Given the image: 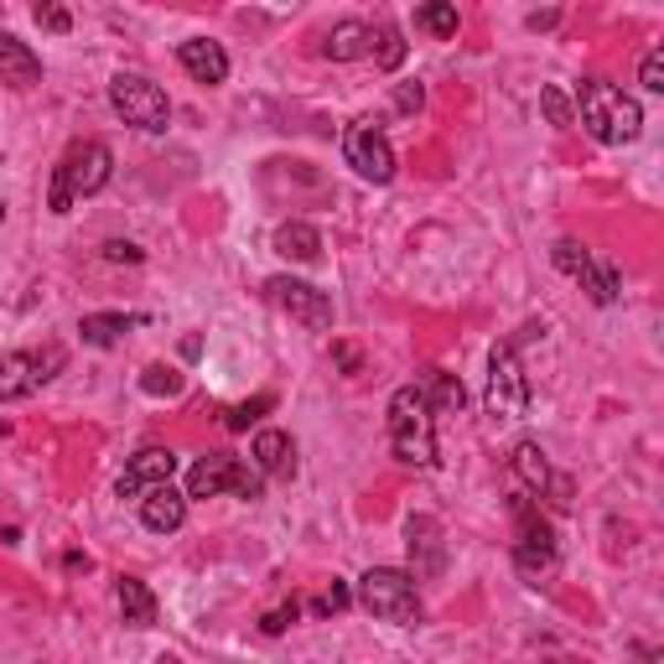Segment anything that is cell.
<instances>
[{
	"instance_id": "obj_22",
	"label": "cell",
	"mask_w": 664,
	"mask_h": 664,
	"mask_svg": "<svg viewBox=\"0 0 664 664\" xmlns=\"http://www.w3.org/2000/svg\"><path fill=\"white\" fill-rule=\"evenodd\" d=\"M577 281H581V291L592 296L597 307H613L618 291H623V275H618L613 265H602V260H592V265H587V271H581Z\"/></svg>"
},
{
	"instance_id": "obj_34",
	"label": "cell",
	"mask_w": 664,
	"mask_h": 664,
	"mask_svg": "<svg viewBox=\"0 0 664 664\" xmlns=\"http://www.w3.org/2000/svg\"><path fill=\"white\" fill-rule=\"evenodd\" d=\"M286 623H296V602H286V608H271V613L260 618V629H265V633H281Z\"/></svg>"
},
{
	"instance_id": "obj_36",
	"label": "cell",
	"mask_w": 664,
	"mask_h": 664,
	"mask_svg": "<svg viewBox=\"0 0 664 664\" xmlns=\"http://www.w3.org/2000/svg\"><path fill=\"white\" fill-rule=\"evenodd\" d=\"M529 27H535V32H540V27H556V11H535V17H529Z\"/></svg>"
},
{
	"instance_id": "obj_11",
	"label": "cell",
	"mask_w": 664,
	"mask_h": 664,
	"mask_svg": "<svg viewBox=\"0 0 664 664\" xmlns=\"http://www.w3.org/2000/svg\"><path fill=\"white\" fill-rule=\"evenodd\" d=\"M265 296H271L281 312H291L302 327H312V333H327V327H333V296H327V291H317L312 281L271 275V281H265Z\"/></svg>"
},
{
	"instance_id": "obj_13",
	"label": "cell",
	"mask_w": 664,
	"mask_h": 664,
	"mask_svg": "<svg viewBox=\"0 0 664 664\" xmlns=\"http://www.w3.org/2000/svg\"><path fill=\"white\" fill-rule=\"evenodd\" d=\"M177 63L188 68V78H198V84H208V88L229 78V52H223L219 42H208V36L177 42Z\"/></svg>"
},
{
	"instance_id": "obj_25",
	"label": "cell",
	"mask_w": 664,
	"mask_h": 664,
	"mask_svg": "<svg viewBox=\"0 0 664 664\" xmlns=\"http://www.w3.org/2000/svg\"><path fill=\"white\" fill-rule=\"evenodd\" d=\"M415 27L431 36H457V6H446V0H431L415 11Z\"/></svg>"
},
{
	"instance_id": "obj_14",
	"label": "cell",
	"mask_w": 664,
	"mask_h": 664,
	"mask_svg": "<svg viewBox=\"0 0 664 664\" xmlns=\"http://www.w3.org/2000/svg\"><path fill=\"white\" fill-rule=\"evenodd\" d=\"M0 84H11V88L42 84V57L27 42H17L11 32H0Z\"/></svg>"
},
{
	"instance_id": "obj_29",
	"label": "cell",
	"mask_w": 664,
	"mask_h": 664,
	"mask_svg": "<svg viewBox=\"0 0 664 664\" xmlns=\"http://www.w3.org/2000/svg\"><path fill=\"white\" fill-rule=\"evenodd\" d=\"M140 384H146L151 394H177V390H182V375H177V369H167V363H151Z\"/></svg>"
},
{
	"instance_id": "obj_16",
	"label": "cell",
	"mask_w": 664,
	"mask_h": 664,
	"mask_svg": "<svg viewBox=\"0 0 664 664\" xmlns=\"http://www.w3.org/2000/svg\"><path fill=\"white\" fill-rule=\"evenodd\" d=\"M250 457H255V473L260 477H291L296 473V442H291L286 431H260L255 446H250Z\"/></svg>"
},
{
	"instance_id": "obj_31",
	"label": "cell",
	"mask_w": 664,
	"mask_h": 664,
	"mask_svg": "<svg viewBox=\"0 0 664 664\" xmlns=\"http://www.w3.org/2000/svg\"><path fill=\"white\" fill-rule=\"evenodd\" d=\"M348 602H354V597H348V587H342V581H333V587H327V592L317 597V602H312V613L333 618V613H342V608H348Z\"/></svg>"
},
{
	"instance_id": "obj_4",
	"label": "cell",
	"mask_w": 664,
	"mask_h": 664,
	"mask_svg": "<svg viewBox=\"0 0 664 664\" xmlns=\"http://www.w3.org/2000/svg\"><path fill=\"white\" fill-rule=\"evenodd\" d=\"M358 602L363 613H375L379 623H421V592H415V577L410 571H394V566H375L358 577Z\"/></svg>"
},
{
	"instance_id": "obj_17",
	"label": "cell",
	"mask_w": 664,
	"mask_h": 664,
	"mask_svg": "<svg viewBox=\"0 0 664 664\" xmlns=\"http://www.w3.org/2000/svg\"><path fill=\"white\" fill-rule=\"evenodd\" d=\"M275 255L296 260V265H312V260L323 255V234H317L307 219H286L275 229Z\"/></svg>"
},
{
	"instance_id": "obj_32",
	"label": "cell",
	"mask_w": 664,
	"mask_h": 664,
	"mask_svg": "<svg viewBox=\"0 0 664 664\" xmlns=\"http://www.w3.org/2000/svg\"><path fill=\"white\" fill-rule=\"evenodd\" d=\"M32 17H36V27H42V32H73V17L63 11V6H36Z\"/></svg>"
},
{
	"instance_id": "obj_23",
	"label": "cell",
	"mask_w": 664,
	"mask_h": 664,
	"mask_svg": "<svg viewBox=\"0 0 664 664\" xmlns=\"http://www.w3.org/2000/svg\"><path fill=\"white\" fill-rule=\"evenodd\" d=\"M136 323V317H119V312H94V317H84L78 323V333H84V342H94V348H115L119 333Z\"/></svg>"
},
{
	"instance_id": "obj_28",
	"label": "cell",
	"mask_w": 664,
	"mask_h": 664,
	"mask_svg": "<svg viewBox=\"0 0 664 664\" xmlns=\"http://www.w3.org/2000/svg\"><path fill=\"white\" fill-rule=\"evenodd\" d=\"M540 109H546L550 125H561V130H566V125H577V109H571V99H566V94H561L556 84L540 88Z\"/></svg>"
},
{
	"instance_id": "obj_2",
	"label": "cell",
	"mask_w": 664,
	"mask_h": 664,
	"mask_svg": "<svg viewBox=\"0 0 664 664\" xmlns=\"http://www.w3.org/2000/svg\"><path fill=\"white\" fill-rule=\"evenodd\" d=\"M390 446L394 457L410 462V467L436 462V410L421 394V384H400L390 394Z\"/></svg>"
},
{
	"instance_id": "obj_21",
	"label": "cell",
	"mask_w": 664,
	"mask_h": 664,
	"mask_svg": "<svg viewBox=\"0 0 664 664\" xmlns=\"http://www.w3.org/2000/svg\"><path fill=\"white\" fill-rule=\"evenodd\" d=\"M369 52H375V63H379L384 73L400 68V63H405V36H400V27L379 17L375 27H369Z\"/></svg>"
},
{
	"instance_id": "obj_9",
	"label": "cell",
	"mask_w": 664,
	"mask_h": 664,
	"mask_svg": "<svg viewBox=\"0 0 664 664\" xmlns=\"http://www.w3.org/2000/svg\"><path fill=\"white\" fill-rule=\"evenodd\" d=\"M488 410H494L498 421H519L529 410V379L519 369L514 342H498L494 358H488Z\"/></svg>"
},
{
	"instance_id": "obj_24",
	"label": "cell",
	"mask_w": 664,
	"mask_h": 664,
	"mask_svg": "<svg viewBox=\"0 0 664 664\" xmlns=\"http://www.w3.org/2000/svg\"><path fill=\"white\" fill-rule=\"evenodd\" d=\"M421 394L431 400V410H446V415L462 410V400H467V394H462V379L442 375V369H426V390H421Z\"/></svg>"
},
{
	"instance_id": "obj_33",
	"label": "cell",
	"mask_w": 664,
	"mask_h": 664,
	"mask_svg": "<svg viewBox=\"0 0 664 664\" xmlns=\"http://www.w3.org/2000/svg\"><path fill=\"white\" fill-rule=\"evenodd\" d=\"M421 104H426V88H421V84H400V88H394V109H400V115H415Z\"/></svg>"
},
{
	"instance_id": "obj_7",
	"label": "cell",
	"mask_w": 664,
	"mask_h": 664,
	"mask_svg": "<svg viewBox=\"0 0 664 664\" xmlns=\"http://www.w3.org/2000/svg\"><path fill=\"white\" fill-rule=\"evenodd\" d=\"M342 156H348V167L363 182H375V188L394 182V151H390V140H384V130H379V119H354L342 130Z\"/></svg>"
},
{
	"instance_id": "obj_19",
	"label": "cell",
	"mask_w": 664,
	"mask_h": 664,
	"mask_svg": "<svg viewBox=\"0 0 664 664\" xmlns=\"http://www.w3.org/2000/svg\"><path fill=\"white\" fill-rule=\"evenodd\" d=\"M514 477L525 483L529 494H550V483H556L546 452H540L535 442H519V446H514Z\"/></svg>"
},
{
	"instance_id": "obj_20",
	"label": "cell",
	"mask_w": 664,
	"mask_h": 664,
	"mask_svg": "<svg viewBox=\"0 0 664 664\" xmlns=\"http://www.w3.org/2000/svg\"><path fill=\"white\" fill-rule=\"evenodd\" d=\"M323 52L333 57V63H354V57L369 52V27H363V21H338V27L327 32Z\"/></svg>"
},
{
	"instance_id": "obj_37",
	"label": "cell",
	"mask_w": 664,
	"mask_h": 664,
	"mask_svg": "<svg viewBox=\"0 0 664 664\" xmlns=\"http://www.w3.org/2000/svg\"><path fill=\"white\" fill-rule=\"evenodd\" d=\"M0 223H6V203H0Z\"/></svg>"
},
{
	"instance_id": "obj_5",
	"label": "cell",
	"mask_w": 664,
	"mask_h": 664,
	"mask_svg": "<svg viewBox=\"0 0 664 664\" xmlns=\"http://www.w3.org/2000/svg\"><path fill=\"white\" fill-rule=\"evenodd\" d=\"M109 104H115V115L125 119V125H136V130H146V136H156V130H167L171 125L167 88L151 84V78H140V73H115Z\"/></svg>"
},
{
	"instance_id": "obj_30",
	"label": "cell",
	"mask_w": 664,
	"mask_h": 664,
	"mask_svg": "<svg viewBox=\"0 0 664 664\" xmlns=\"http://www.w3.org/2000/svg\"><path fill=\"white\" fill-rule=\"evenodd\" d=\"M639 84H644L649 94H664V48H649L644 68H639Z\"/></svg>"
},
{
	"instance_id": "obj_35",
	"label": "cell",
	"mask_w": 664,
	"mask_h": 664,
	"mask_svg": "<svg viewBox=\"0 0 664 664\" xmlns=\"http://www.w3.org/2000/svg\"><path fill=\"white\" fill-rule=\"evenodd\" d=\"M104 260H115V265H119V260H130V265H140V250H136V244H119V239H115V244H104Z\"/></svg>"
},
{
	"instance_id": "obj_10",
	"label": "cell",
	"mask_w": 664,
	"mask_h": 664,
	"mask_svg": "<svg viewBox=\"0 0 664 664\" xmlns=\"http://www.w3.org/2000/svg\"><path fill=\"white\" fill-rule=\"evenodd\" d=\"M514 571L525 581H540L556 571V529L540 519V514L529 509V504H519V540H514Z\"/></svg>"
},
{
	"instance_id": "obj_1",
	"label": "cell",
	"mask_w": 664,
	"mask_h": 664,
	"mask_svg": "<svg viewBox=\"0 0 664 664\" xmlns=\"http://www.w3.org/2000/svg\"><path fill=\"white\" fill-rule=\"evenodd\" d=\"M577 115H581V125H587V136L602 140V146H629V140H639V130H644L639 99L623 94L618 84H602V78L577 88Z\"/></svg>"
},
{
	"instance_id": "obj_8",
	"label": "cell",
	"mask_w": 664,
	"mask_h": 664,
	"mask_svg": "<svg viewBox=\"0 0 664 664\" xmlns=\"http://www.w3.org/2000/svg\"><path fill=\"white\" fill-rule=\"evenodd\" d=\"M63 363H68V354H63L57 342L27 348V354H0V400H21V394L42 390Z\"/></svg>"
},
{
	"instance_id": "obj_12",
	"label": "cell",
	"mask_w": 664,
	"mask_h": 664,
	"mask_svg": "<svg viewBox=\"0 0 664 664\" xmlns=\"http://www.w3.org/2000/svg\"><path fill=\"white\" fill-rule=\"evenodd\" d=\"M171 473H177V452H171V446H146V452H136L130 467L119 473L115 494L119 498H146L151 488H167Z\"/></svg>"
},
{
	"instance_id": "obj_3",
	"label": "cell",
	"mask_w": 664,
	"mask_h": 664,
	"mask_svg": "<svg viewBox=\"0 0 664 664\" xmlns=\"http://www.w3.org/2000/svg\"><path fill=\"white\" fill-rule=\"evenodd\" d=\"M109 167H115V156H109L104 140H78V146H68L63 161H57V171H52L48 208L52 213H68L78 198H94V192L109 182Z\"/></svg>"
},
{
	"instance_id": "obj_18",
	"label": "cell",
	"mask_w": 664,
	"mask_h": 664,
	"mask_svg": "<svg viewBox=\"0 0 664 664\" xmlns=\"http://www.w3.org/2000/svg\"><path fill=\"white\" fill-rule=\"evenodd\" d=\"M115 602H119V613H125L130 629H151V623H156V597H151V587H146L140 577H119Z\"/></svg>"
},
{
	"instance_id": "obj_15",
	"label": "cell",
	"mask_w": 664,
	"mask_h": 664,
	"mask_svg": "<svg viewBox=\"0 0 664 664\" xmlns=\"http://www.w3.org/2000/svg\"><path fill=\"white\" fill-rule=\"evenodd\" d=\"M188 519V494H177V488H151V494L140 498V525L156 529V535H171V529H182Z\"/></svg>"
},
{
	"instance_id": "obj_27",
	"label": "cell",
	"mask_w": 664,
	"mask_h": 664,
	"mask_svg": "<svg viewBox=\"0 0 664 664\" xmlns=\"http://www.w3.org/2000/svg\"><path fill=\"white\" fill-rule=\"evenodd\" d=\"M265 410H275V394H255V400H244V405H234L229 415H223V426L229 431H250L265 415Z\"/></svg>"
},
{
	"instance_id": "obj_6",
	"label": "cell",
	"mask_w": 664,
	"mask_h": 664,
	"mask_svg": "<svg viewBox=\"0 0 664 664\" xmlns=\"http://www.w3.org/2000/svg\"><path fill=\"white\" fill-rule=\"evenodd\" d=\"M219 494H234V498H250L255 504L265 494V477L255 467H244L239 457L229 452H208L203 462H192L188 473V498H219Z\"/></svg>"
},
{
	"instance_id": "obj_26",
	"label": "cell",
	"mask_w": 664,
	"mask_h": 664,
	"mask_svg": "<svg viewBox=\"0 0 664 664\" xmlns=\"http://www.w3.org/2000/svg\"><path fill=\"white\" fill-rule=\"evenodd\" d=\"M550 260H556V271H566L571 281H577V275L592 265V250H587V244H577V239H561V244L550 250Z\"/></svg>"
}]
</instances>
